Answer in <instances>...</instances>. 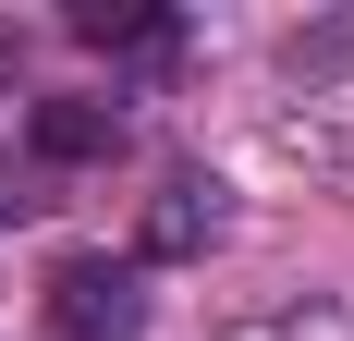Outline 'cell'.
I'll use <instances>...</instances> for the list:
<instances>
[{
  "instance_id": "obj_1",
  "label": "cell",
  "mask_w": 354,
  "mask_h": 341,
  "mask_svg": "<svg viewBox=\"0 0 354 341\" xmlns=\"http://www.w3.org/2000/svg\"><path fill=\"white\" fill-rule=\"evenodd\" d=\"M37 329L49 341H147V280L122 256H62L49 293H37Z\"/></svg>"
},
{
  "instance_id": "obj_2",
  "label": "cell",
  "mask_w": 354,
  "mask_h": 341,
  "mask_svg": "<svg viewBox=\"0 0 354 341\" xmlns=\"http://www.w3.org/2000/svg\"><path fill=\"white\" fill-rule=\"evenodd\" d=\"M25 146H37V159H110V146H122V110H110V98H37L25 110Z\"/></svg>"
},
{
  "instance_id": "obj_3",
  "label": "cell",
  "mask_w": 354,
  "mask_h": 341,
  "mask_svg": "<svg viewBox=\"0 0 354 341\" xmlns=\"http://www.w3.org/2000/svg\"><path fill=\"white\" fill-rule=\"evenodd\" d=\"M208 244H220V183L171 170V183H159V207H147V256H208Z\"/></svg>"
},
{
  "instance_id": "obj_4",
  "label": "cell",
  "mask_w": 354,
  "mask_h": 341,
  "mask_svg": "<svg viewBox=\"0 0 354 341\" xmlns=\"http://www.w3.org/2000/svg\"><path fill=\"white\" fill-rule=\"evenodd\" d=\"M73 37L86 49H171V12H147V0H73Z\"/></svg>"
},
{
  "instance_id": "obj_5",
  "label": "cell",
  "mask_w": 354,
  "mask_h": 341,
  "mask_svg": "<svg viewBox=\"0 0 354 341\" xmlns=\"http://www.w3.org/2000/svg\"><path fill=\"white\" fill-rule=\"evenodd\" d=\"M232 341H342V329H330V317L318 329H306V317H257V329H232Z\"/></svg>"
},
{
  "instance_id": "obj_6",
  "label": "cell",
  "mask_w": 354,
  "mask_h": 341,
  "mask_svg": "<svg viewBox=\"0 0 354 341\" xmlns=\"http://www.w3.org/2000/svg\"><path fill=\"white\" fill-rule=\"evenodd\" d=\"M0 73H12V25H0Z\"/></svg>"
}]
</instances>
